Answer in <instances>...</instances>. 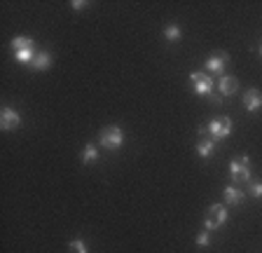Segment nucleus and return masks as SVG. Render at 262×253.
<instances>
[{
  "label": "nucleus",
  "mask_w": 262,
  "mask_h": 253,
  "mask_svg": "<svg viewBox=\"0 0 262 253\" xmlns=\"http://www.w3.org/2000/svg\"><path fill=\"white\" fill-rule=\"evenodd\" d=\"M190 85L192 89H194L199 96H211L213 94V80L208 73H202V71H196L190 75Z\"/></svg>",
  "instance_id": "nucleus-2"
},
{
  "label": "nucleus",
  "mask_w": 262,
  "mask_h": 253,
  "mask_svg": "<svg viewBox=\"0 0 262 253\" xmlns=\"http://www.w3.org/2000/svg\"><path fill=\"white\" fill-rule=\"evenodd\" d=\"M196 153L202 155V157H211L215 153V141L213 138H202L199 143H196Z\"/></svg>",
  "instance_id": "nucleus-13"
},
{
  "label": "nucleus",
  "mask_w": 262,
  "mask_h": 253,
  "mask_svg": "<svg viewBox=\"0 0 262 253\" xmlns=\"http://www.w3.org/2000/svg\"><path fill=\"white\" fill-rule=\"evenodd\" d=\"M49 66H52V54L49 52H38L35 59H33V68L35 71H47Z\"/></svg>",
  "instance_id": "nucleus-12"
},
{
  "label": "nucleus",
  "mask_w": 262,
  "mask_h": 253,
  "mask_svg": "<svg viewBox=\"0 0 262 253\" xmlns=\"http://www.w3.org/2000/svg\"><path fill=\"white\" fill-rule=\"evenodd\" d=\"M96 160H98L96 145H94V143H87V145H84V153H82V162H84V164H94Z\"/></svg>",
  "instance_id": "nucleus-14"
},
{
  "label": "nucleus",
  "mask_w": 262,
  "mask_h": 253,
  "mask_svg": "<svg viewBox=\"0 0 262 253\" xmlns=\"http://www.w3.org/2000/svg\"><path fill=\"white\" fill-rule=\"evenodd\" d=\"M248 187H251V195L255 199L262 197V183H255V181H248Z\"/></svg>",
  "instance_id": "nucleus-18"
},
{
  "label": "nucleus",
  "mask_w": 262,
  "mask_h": 253,
  "mask_svg": "<svg viewBox=\"0 0 262 253\" xmlns=\"http://www.w3.org/2000/svg\"><path fill=\"white\" fill-rule=\"evenodd\" d=\"M98 143L103 145V148H108V150L122 148V143H124V132L115 124L105 126V129H101V134H98Z\"/></svg>",
  "instance_id": "nucleus-1"
},
{
  "label": "nucleus",
  "mask_w": 262,
  "mask_h": 253,
  "mask_svg": "<svg viewBox=\"0 0 262 253\" xmlns=\"http://www.w3.org/2000/svg\"><path fill=\"white\" fill-rule=\"evenodd\" d=\"M260 54H262V45H260Z\"/></svg>",
  "instance_id": "nucleus-21"
},
{
  "label": "nucleus",
  "mask_w": 262,
  "mask_h": 253,
  "mask_svg": "<svg viewBox=\"0 0 262 253\" xmlns=\"http://www.w3.org/2000/svg\"><path fill=\"white\" fill-rule=\"evenodd\" d=\"M35 54H38L35 50H24V52H14V59L19 61V64H33Z\"/></svg>",
  "instance_id": "nucleus-15"
},
{
  "label": "nucleus",
  "mask_w": 262,
  "mask_h": 253,
  "mask_svg": "<svg viewBox=\"0 0 262 253\" xmlns=\"http://www.w3.org/2000/svg\"><path fill=\"white\" fill-rule=\"evenodd\" d=\"M208 132H211L213 141H223L232 134V120L229 117H215V120L208 124Z\"/></svg>",
  "instance_id": "nucleus-5"
},
{
  "label": "nucleus",
  "mask_w": 262,
  "mask_h": 253,
  "mask_svg": "<svg viewBox=\"0 0 262 253\" xmlns=\"http://www.w3.org/2000/svg\"><path fill=\"white\" fill-rule=\"evenodd\" d=\"M244 108L248 113H255V110L262 108V92L260 89H248L244 94Z\"/></svg>",
  "instance_id": "nucleus-7"
},
{
  "label": "nucleus",
  "mask_w": 262,
  "mask_h": 253,
  "mask_svg": "<svg viewBox=\"0 0 262 253\" xmlns=\"http://www.w3.org/2000/svg\"><path fill=\"white\" fill-rule=\"evenodd\" d=\"M84 5H87V3H82V0H73V10H75V12H80Z\"/></svg>",
  "instance_id": "nucleus-20"
},
{
  "label": "nucleus",
  "mask_w": 262,
  "mask_h": 253,
  "mask_svg": "<svg viewBox=\"0 0 262 253\" xmlns=\"http://www.w3.org/2000/svg\"><path fill=\"white\" fill-rule=\"evenodd\" d=\"M14 52H24V50H35V43H33V38H28V35H19V38L12 40L10 45Z\"/></svg>",
  "instance_id": "nucleus-11"
},
{
  "label": "nucleus",
  "mask_w": 262,
  "mask_h": 253,
  "mask_svg": "<svg viewBox=\"0 0 262 253\" xmlns=\"http://www.w3.org/2000/svg\"><path fill=\"white\" fill-rule=\"evenodd\" d=\"M229 174L236 183H248L251 181V166H248V157H236L229 164Z\"/></svg>",
  "instance_id": "nucleus-4"
},
{
  "label": "nucleus",
  "mask_w": 262,
  "mask_h": 253,
  "mask_svg": "<svg viewBox=\"0 0 262 253\" xmlns=\"http://www.w3.org/2000/svg\"><path fill=\"white\" fill-rule=\"evenodd\" d=\"M71 253H89L87 251V244L82 242V239H73V242H71Z\"/></svg>",
  "instance_id": "nucleus-17"
},
{
  "label": "nucleus",
  "mask_w": 262,
  "mask_h": 253,
  "mask_svg": "<svg viewBox=\"0 0 262 253\" xmlns=\"http://www.w3.org/2000/svg\"><path fill=\"white\" fill-rule=\"evenodd\" d=\"M19 124H21V117H19V113L14 108L7 106V108L0 110V126H3V132H12Z\"/></svg>",
  "instance_id": "nucleus-6"
},
{
  "label": "nucleus",
  "mask_w": 262,
  "mask_h": 253,
  "mask_svg": "<svg viewBox=\"0 0 262 253\" xmlns=\"http://www.w3.org/2000/svg\"><path fill=\"white\" fill-rule=\"evenodd\" d=\"M196 244H199V246H208V244H211V235H208V232L196 235Z\"/></svg>",
  "instance_id": "nucleus-19"
},
{
  "label": "nucleus",
  "mask_w": 262,
  "mask_h": 253,
  "mask_svg": "<svg viewBox=\"0 0 262 253\" xmlns=\"http://www.w3.org/2000/svg\"><path fill=\"white\" fill-rule=\"evenodd\" d=\"M218 89L223 96H232V94H236V89H239V80L232 75H223L218 82Z\"/></svg>",
  "instance_id": "nucleus-8"
},
{
  "label": "nucleus",
  "mask_w": 262,
  "mask_h": 253,
  "mask_svg": "<svg viewBox=\"0 0 262 253\" xmlns=\"http://www.w3.org/2000/svg\"><path fill=\"white\" fill-rule=\"evenodd\" d=\"M227 61H229L227 54H215V56H211V59L206 61L208 73H215V75H220V73L225 71V66H227Z\"/></svg>",
  "instance_id": "nucleus-9"
},
{
  "label": "nucleus",
  "mask_w": 262,
  "mask_h": 253,
  "mask_svg": "<svg viewBox=\"0 0 262 253\" xmlns=\"http://www.w3.org/2000/svg\"><path fill=\"white\" fill-rule=\"evenodd\" d=\"M223 197H225V202H227L229 206H239V204L244 202V197H246V195L241 193L239 187H225Z\"/></svg>",
  "instance_id": "nucleus-10"
},
{
  "label": "nucleus",
  "mask_w": 262,
  "mask_h": 253,
  "mask_svg": "<svg viewBox=\"0 0 262 253\" xmlns=\"http://www.w3.org/2000/svg\"><path fill=\"white\" fill-rule=\"evenodd\" d=\"M225 223H227V209H225L223 204H213L206 214V230L208 232L218 230V227H223Z\"/></svg>",
  "instance_id": "nucleus-3"
},
{
  "label": "nucleus",
  "mask_w": 262,
  "mask_h": 253,
  "mask_svg": "<svg viewBox=\"0 0 262 253\" xmlns=\"http://www.w3.org/2000/svg\"><path fill=\"white\" fill-rule=\"evenodd\" d=\"M164 38H166V40H171V43H173V40H178V38H180V28L176 26V24H171V26H166V28H164Z\"/></svg>",
  "instance_id": "nucleus-16"
}]
</instances>
